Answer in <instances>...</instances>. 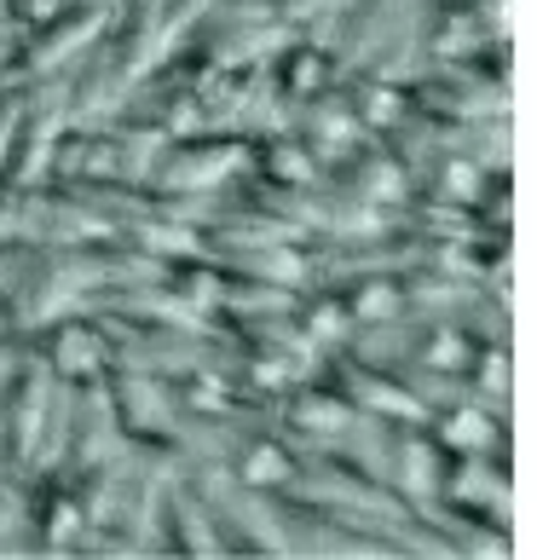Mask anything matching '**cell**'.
Returning <instances> with one entry per match:
<instances>
[{"label":"cell","instance_id":"44dd1931","mask_svg":"<svg viewBox=\"0 0 537 560\" xmlns=\"http://www.w3.org/2000/svg\"><path fill=\"white\" fill-rule=\"evenodd\" d=\"M428 7H491V0H428Z\"/></svg>","mask_w":537,"mask_h":560},{"label":"cell","instance_id":"9c48e42d","mask_svg":"<svg viewBox=\"0 0 537 560\" xmlns=\"http://www.w3.org/2000/svg\"><path fill=\"white\" fill-rule=\"evenodd\" d=\"M266 75H272V88H278L283 105L295 110V105H306V98H318L324 88H336L341 65H336V52H329L324 40L295 35V40H283V47L266 58Z\"/></svg>","mask_w":537,"mask_h":560},{"label":"cell","instance_id":"7402d4cb","mask_svg":"<svg viewBox=\"0 0 537 560\" xmlns=\"http://www.w3.org/2000/svg\"><path fill=\"white\" fill-rule=\"evenodd\" d=\"M87 7H98V12H116V7H121V0H87Z\"/></svg>","mask_w":537,"mask_h":560},{"label":"cell","instance_id":"277c9868","mask_svg":"<svg viewBox=\"0 0 537 560\" xmlns=\"http://www.w3.org/2000/svg\"><path fill=\"white\" fill-rule=\"evenodd\" d=\"M498 7V0H491ZM491 7H422V52L428 65H468V58H480L491 47H503V30Z\"/></svg>","mask_w":537,"mask_h":560},{"label":"cell","instance_id":"2e32d148","mask_svg":"<svg viewBox=\"0 0 537 560\" xmlns=\"http://www.w3.org/2000/svg\"><path fill=\"white\" fill-rule=\"evenodd\" d=\"M463 387L474 393V399H486V405H509V387H514L509 341H480V352H474Z\"/></svg>","mask_w":537,"mask_h":560},{"label":"cell","instance_id":"6da1fadb","mask_svg":"<svg viewBox=\"0 0 537 560\" xmlns=\"http://www.w3.org/2000/svg\"><path fill=\"white\" fill-rule=\"evenodd\" d=\"M249 151H255V133H237V128H202V133L168 139V144H162V156H156L151 191H168V197H225L243 174H249Z\"/></svg>","mask_w":537,"mask_h":560},{"label":"cell","instance_id":"8992f818","mask_svg":"<svg viewBox=\"0 0 537 560\" xmlns=\"http://www.w3.org/2000/svg\"><path fill=\"white\" fill-rule=\"evenodd\" d=\"M422 428L433 433V445H440L445 456H503V445H509L503 410L474 399V393H463V399H451L440 410H428Z\"/></svg>","mask_w":537,"mask_h":560},{"label":"cell","instance_id":"ac0fdd59","mask_svg":"<svg viewBox=\"0 0 537 560\" xmlns=\"http://www.w3.org/2000/svg\"><path fill=\"white\" fill-rule=\"evenodd\" d=\"M7 7V24L12 30H47V24H58L75 0H0Z\"/></svg>","mask_w":537,"mask_h":560},{"label":"cell","instance_id":"52a82bcc","mask_svg":"<svg viewBox=\"0 0 537 560\" xmlns=\"http://www.w3.org/2000/svg\"><path fill=\"white\" fill-rule=\"evenodd\" d=\"M232 474H237V486H249V491H266V497H289L301 480V445L295 440H283L278 428H243L237 433V445H232Z\"/></svg>","mask_w":537,"mask_h":560},{"label":"cell","instance_id":"ffe728a7","mask_svg":"<svg viewBox=\"0 0 537 560\" xmlns=\"http://www.w3.org/2000/svg\"><path fill=\"white\" fill-rule=\"evenodd\" d=\"M24 359H30V336H0V399H7V387L17 382Z\"/></svg>","mask_w":537,"mask_h":560},{"label":"cell","instance_id":"5b68a950","mask_svg":"<svg viewBox=\"0 0 537 560\" xmlns=\"http://www.w3.org/2000/svg\"><path fill=\"white\" fill-rule=\"evenodd\" d=\"M324 179H336L341 191H353V197H364V202H376V209H387V214H399L405 202L417 197V174H410L382 139H364L359 151H353V156H341Z\"/></svg>","mask_w":537,"mask_h":560},{"label":"cell","instance_id":"7c38bea8","mask_svg":"<svg viewBox=\"0 0 537 560\" xmlns=\"http://www.w3.org/2000/svg\"><path fill=\"white\" fill-rule=\"evenodd\" d=\"M341 93H347V105H353L359 128H364L370 139L394 133L399 121L410 116V88H405V81L376 75V70H347V75H341Z\"/></svg>","mask_w":537,"mask_h":560},{"label":"cell","instance_id":"d6986e66","mask_svg":"<svg viewBox=\"0 0 537 560\" xmlns=\"http://www.w3.org/2000/svg\"><path fill=\"white\" fill-rule=\"evenodd\" d=\"M17 116H24V81L0 88V174H7V156H12V139H17Z\"/></svg>","mask_w":537,"mask_h":560},{"label":"cell","instance_id":"e0dca14e","mask_svg":"<svg viewBox=\"0 0 537 560\" xmlns=\"http://www.w3.org/2000/svg\"><path fill=\"white\" fill-rule=\"evenodd\" d=\"M35 549L30 537V514H24V491L17 486H0V549Z\"/></svg>","mask_w":537,"mask_h":560},{"label":"cell","instance_id":"5bb4252c","mask_svg":"<svg viewBox=\"0 0 537 560\" xmlns=\"http://www.w3.org/2000/svg\"><path fill=\"white\" fill-rule=\"evenodd\" d=\"M480 185H486V162H474L468 151H440L417 168V197H433V202H463V209H474Z\"/></svg>","mask_w":537,"mask_h":560},{"label":"cell","instance_id":"3957f363","mask_svg":"<svg viewBox=\"0 0 537 560\" xmlns=\"http://www.w3.org/2000/svg\"><path fill=\"white\" fill-rule=\"evenodd\" d=\"M35 352L65 387H98L105 370L116 364V341H110V329L98 324L93 313H65V318L40 324Z\"/></svg>","mask_w":537,"mask_h":560},{"label":"cell","instance_id":"4fadbf2b","mask_svg":"<svg viewBox=\"0 0 537 560\" xmlns=\"http://www.w3.org/2000/svg\"><path fill=\"white\" fill-rule=\"evenodd\" d=\"M341 306L353 324H387V318H410L405 306V278L394 272V266H370V272H353L341 278Z\"/></svg>","mask_w":537,"mask_h":560},{"label":"cell","instance_id":"30bf717a","mask_svg":"<svg viewBox=\"0 0 537 560\" xmlns=\"http://www.w3.org/2000/svg\"><path fill=\"white\" fill-rule=\"evenodd\" d=\"M249 174L266 185V191H313L324 179V162L313 156V144L289 128L272 133H255V151H249Z\"/></svg>","mask_w":537,"mask_h":560},{"label":"cell","instance_id":"8fae6325","mask_svg":"<svg viewBox=\"0 0 537 560\" xmlns=\"http://www.w3.org/2000/svg\"><path fill=\"white\" fill-rule=\"evenodd\" d=\"M255 75H260V65H220V58H202V70H197V81L185 93H191V105H197V116L209 121V128H237Z\"/></svg>","mask_w":537,"mask_h":560},{"label":"cell","instance_id":"603a6c76","mask_svg":"<svg viewBox=\"0 0 537 560\" xmlns=\"http://www.w3.org/2000/svg\"><path fill=\"white\" fill-rule=\"evenodd\" d=\"M0 88H12V81H7V65H0Z\"/></svg>","mask_w":537,"mask_h":560},{"label":"cell","instance_id":"9a60e30c","mask_svg":"<svg viewBox=\"0 0 537 560\" xmlns=\"http://www.w3.org/2000/svg\"><path fill=\"white\" fill-rule=\"evenodd\" d=\"M295 329L306 336V347L341 352L347 336H353V318H347V306H341V289L336 283H313V289H306L301 306H295Z\"/></svg>","mask_w":537,"mask_h":560},{"label":"cell","instance_id":"cb8c5ba5","mask_svg":"<svg viewBox=\"0 0 537 560\" xmlns=\"http://www.w3.org/2000/svg\"><path fill=\"white\" fill-rule=\"evenodd\" d=\"M0 47H7V35H0Z\"/></svg>","mask_w":537,"mask_h":560},{"label":"cell","instance_id":"ba28073f","mask_svg":"<svg viewBox=\"0 0 537 560\" xmlns=\"http://www.w3.org/2000/svg\"><path fill=\"white\" fill-rule=\"evenodd\" d=\"M110 179H128L121 128H81V121H70L52 144V185H110Z\"/></svg>","mask_w":537,"mask_h":560},{"label":"cell","instance_id":"7a4b0ae2","mask_svg":"<svg viewBox=\"0 0 537 560\" xmlns=\"http://www.w3.org/2000/svg\"><path fill=\"white\" fill-rule=\"evenodd\" d=\"M110 417L121 422L133 445H179L174 428H179V393H174V376H162V370H144V364H110L105 382Z\"/></svg>","mask_w":537,"mask_h":560}]
</instances>
